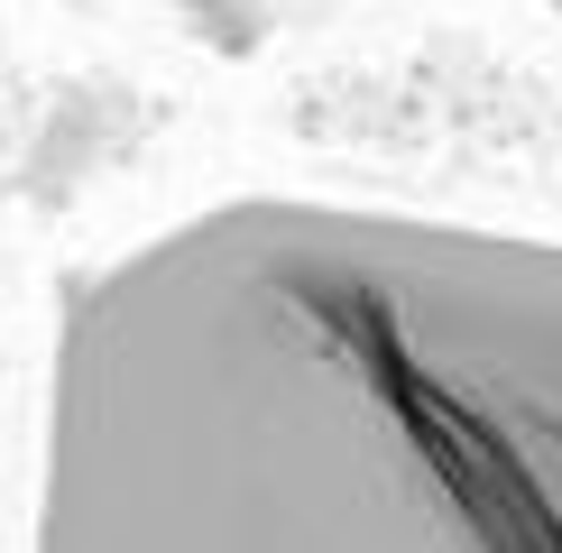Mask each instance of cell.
<instances>
[{
	"mask_svg": "<svg viewBox=\"0 0 562 553\" xmlns=\"http://www.w3.org/2000/svg\"><path fill=\"white\" fill-rule=\"evenodd\" d=\"M29 553H562V230L222 194L83 259Z\"/></svg>",
	"mask_w": 562,
	"mask_h": 553,
	"instance_id": "6da1fadb",
	"label": "cell"
},
{
	"mask_svg": "<svg viewBox=\"0 0 562 553\" xmlns=\"http://www.w3.org/2000/svg\"><path fill=\"white\" fill-rule=\"evenodd\" d=\"M157 10H184V19H268V10H286V0H157ZM544 10H562V0H544Z\"/></svg>",
	"mask_w": 562,
	"mask_h": 553,
	"instance_id": "7a4b0ae2",
	"label": "cell"
}]
</instances>
